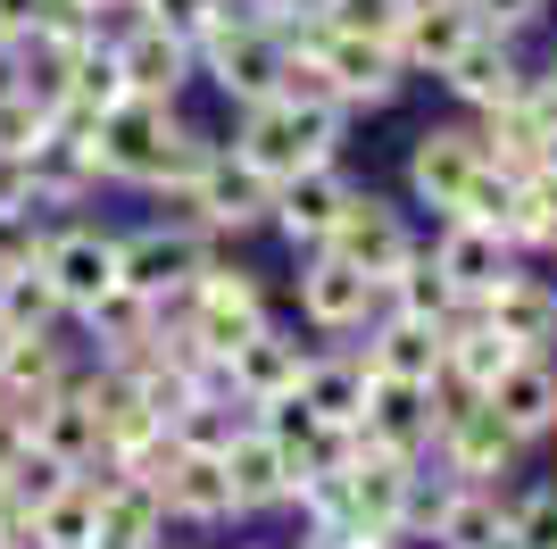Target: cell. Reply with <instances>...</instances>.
<instances>
[{
  "mask_svg": "<svg viewBox=\"0 0 557 549\" xmlns=\"http://www.w3.org/2000/svg\"><path fill=\"white\" fill-rule=\"evenodd\" d=\"M216 134L191 125L184 100H116L109 117L92 125V159H100V183L109 192H150V200H175L200 167H209Z\"/></svg>",
  "mask_w": 557,
  "mask_h": 549,
  "instance_id": "1",
  "label": "cell"
},
{
  "mask_svg": "<svg viewBox=\"0 0 557 549\" xmlns=\"http://www.w3.org/2000/svg\"><path fill=\"white\" fill-rule=\"evenodd\" d=\"M166 317H175V333L191 342V358L225 366L233 350L258 333V325H275V292H267V274H258V267H242V258L216 251L209 274H200V283H191Z\"/></svg>",
  "mask_w": 557,
  "mask_h": 549,
  "instance_id": "2",
  "label": "cell"
},
{
  "mask_svg": "<svg viewBox=\"0 0 557 549\" xmlns=\"http://www.w3.org/2000/svg\"><path fill=\"white\" fill-rule=\"evenodd\" d=\"M342 134H349V117H325V109H292V100H250V109H233V134L225 150L233 159H250L267 183H292L308 175V167H333L342 159Z\"/></svg>",
  "mask_w": 557,
  "mask_h": 549,
  "instance_id": "3",
  "label": "cell"
},
{
  "mask_svg": "<svg viewBox=\"0 0 557 549\" xmlns=\"http://www.w3.org/2000/svg\"><path fill=\"white\" fill-rule=\"evenodd\" d=\"M524 457L533 450H524L474 391L433 383V457H424V466L442 483H491V491H508V483L524 475Z\"/></svg>",
  "mask_w": 557,
  "mask_h": 549,
  "instance_id": "4",
  "label": "cell"
},
{
  "mask_svg": "<svg viewBox=\"0 0 557 549\" xmlns=\"http://www.w3.org/2000/svg\"><path fill=\"white\" fill-rule=\"evenodd\" d=\"M209 258H216L209 233L159 208V217H141V225L116 233V292L150 300V308H175V300H184L200 274H209Z\"/></svg>",
  "mask_w": 557,
  "mask_h": 549,
  "instance_id": "5",
  "label": "cell"
},
{
  "mask_svg": "<svg viewBox=\"0 0 557 549\" xmlns=\"http://www.w3.org/2000/svg\"><path fill=\"white\" fill-rule=\"evenodd\" d=\"M166 217H184V225H200L225 251V242H250V233H267V208H275V183L258 175L250 159H233L225 142L209 150V167L175 192V200H159Z\"/></svg>",
  "mask_w": 557,
  "mask_h": 549,
  "instance_id": "6",
  "label": "cell"
},
{
  "mask_svg": "<svg viewBox=\"0 0 557 549\" xmlns=\"http://www.w3.org/2000/svg\"><path fill=\"white\" fill-rule=\"evenodd\" d=\"M191 68H200V84L225 100V109H250V100H267L275 91V68H283V34L258 17H216L200 42H191Z\"/></svg>",
  "mask_w": 557,
  "mask_h": 549,
  "instance_id": "7",
  "label": "cell"
},
{
  "mask_svg": "<svg viewBox=\"0 0 557 549\" xmlns=\"http://www.w3.org/2000/svg\"><path fill=\"white\" fill-rule=\"evenodd\" d=\"M483 134H474V117H433V125H417V142H408V208H424L433 225H449L466 208V183L483 175Z\"/></svg>",
  "mask_w": 557,
  "mask_h": 549,
  "instance_id": "8",
  "label": "cell"
},
{
  "mask_svg": "<svg viewBox=\"0 0 557 549\" xmlns=\"http://www.w3.org/2000/svg\"><path fill=\"white\" fill-rule=\"evenodd\" d=\"M325 251L342 258V267H358V274L374 283V292H383V283H392V274H399L408 258L424 251V233H417V208H408V200H392V192H367V183H358Z\"/></svg>",
  "mask_w": 557,
  "mask_h": 549,
  "instance_id": "9",
  "label": "cell"
},
{
  "mask_svg": "<svg viewBox=\"0 0 557 549\" xmlns=\"http://www.w3.org/2000/svg\"><path fill=\"white\" fill-rule=\"evenodd\" d=\"M42 283L59 292V308H67V325L84 317V308H100V300L116 292V225H100V217H59V225L42 233Z\"/></svg>",
  "mask_w": 557,
  "mask_h": 549,
  "instance_id": "10",
  "label": "cell"
},
{
  "mask_svg": "<svg viewBox=\"0 0 557 549\" xmlns=\"http://www.w3.org/2000/svg\"><path fill=\"white\" fill-rule=\"evenodd\" d=\"M292 317H300L317 342H358V333L383 317V292H374L358 267H342L333 251H317L292 274Z\"/></svg>",
  "mask_w": 557,
  "mask_h": 549,
  "instance_id": "11",
  "label": "cell"
},
{
  "mask_svg": "<svg viewBox=\"0 0 557 549\" xmlns=\"http://www.w3.org/2000/svg\"><path fill=\"white\" fill-rule=\"evenodd\" d=\"M308 50H317V68L333 75V100H342L349 117L392 109L399 91L417 84V75L399 68V50H392V42H374V34H325V25H308Z\"/></svg>",
  "mask_w": 557,
  "mask_h": 549,
  "instance_id": "12",
  "label": "cell"
},
{
  "mask_svg": "<svg viewBox=\"0 0 557 549\" xmlns=\"http://www.w3.org/2000/svg\"><path fill=\"white\" fill-rule=\"evenodd\" d=\"M433 84L449 91L458 117H491V109H508V100L533 91V59H524V42H508V34H474Z\"/></svg>",
  "mask_w": 557,
  "mask_h": 549,
  "instance_id": "13",
  "label": "cell"
},
{
  "mask_svg": "<svg viewBox=\"0 0 557 549\" xmlns=\"http://www.w3.org/2000/svg\"><path fill=\"white\" fill-rule=\"evenodd\" d=\"M474 317H483L499 342H516L524 358H557V274L524 258L516 274H499V283L474 300Z\"/></svg>",
  "mask_w": 557,
  "mask_h": 549,
  "instance_id": "14",
  "label": "cell"
},
{
  "mask_svg": "<svg viewBox=\"0 0 557 549\" xmlns=\"http://www.w3.org/2000/svg\"><path fill=\"white\" fill-rule=\"evenodd\" d=\"M424 258L442 267V283H449V300H458V308H474V300H483L499 274L524 267V251H516L508 233H499V225H474V217L433 225V233H424Z\"/></svg>",
  "mask_w": 557,
  "mask_h": 549,
  "instance_id": "15",
  "label": "cell"
},
{
  "mask_svg": "<svg viewBox=\"0 0 557 549\" xmlns=\"http://www.w3.org/2000/svg\"><path fill=\"white\" fill-rule=\"evenodd\" d=\"M433 475V466H424ZM417 533L442 549H508V491L491 483H424V508H417Z\"/></svg>",
  "mask_w": 557,
  "mask_h": 549,
  "instance_id": "16",
  "label": "cell"
},
{
  "mask_svg": "<svg viewBox=\"0 0 557 549\" xmlns=\"http://www.w3.org/2000/svg\"><path fill=\"white\" fill-rule=\"evenodd\" d=\"M349 192H358V175H349L342 159H333V167H308V175L275 183V208H267V233H283V242H292L300 258H317V251L333 242V225H342Z\"/></svg>",
  "mask_w": 557,
  "mask_h": 549,
  "instance_id": "17",
  "label": "cell"
},
{
  "mask_svg": "<svg viewBox=\"0 0 557 549\" xmlns=\"http://www.w3.org/2000/svg\"><path fill=\"white\" fill-rule=\"evenodd\" d=\"M300 366H308V342H300V325H258L250 342L233 350L225 366H216V375H225V391L233 400H242V408H275V400H292V383H300Z\"/></svg>",
  "mask_w": 557,
  "mask_h": 549,
  "instance_id": "18",
  "label": "cell"
},
{
  "mask_svg": "<svg viewBox=\"0 0 557 549\" xmlns=\"http://www.w3.org/2000/svg\"><path fill=\"white\" fill-rule=\"evenodd\" d=\"M358 441L383 457H433V391L424 383H392V375H367V408H358Z\"/></svg>",
  "mask_w": 557,
  "mask_h": 549,
  "instance_id": "19",
  "label": "cell"
},
{
  "mask_svg": "<svg viewBox=\"0 0 557 549\" xmlns=\"http://www.w3.org/2000/svg\"><path fill=\"white\" fill-rule=\"evenodd\" d=\"M150 500L166 508V525H184V533L242 525V516H233V491H225V466H216V457H191V450H175L159 475H150Z\"/></svg>",
  "mask_w": 557,
  "mask_h": 549,
  "instance_id": "20",
  "label": "cell"
},
{
  "mask_svg": "<svg viewBox=\"0 0 557 549\" xmlns=\"http://www.w3.org/2000/svg\"><path fill=\"white\" fill-rule=\"evenodd\" d=\"M292 400L317 425H333V434H358V408H367V358H358V342H317L300 383H292Z\"/></svg>",
  "mask_w": 557,
  "mask_h": 549,
  "instance_id": "21",
  "label": "cell"
},
{
  "mask_svg": "<svg viewBox=\"0 0 557 549\" xmlns=\"http://www.w3.org/2000/svg\"><path fill=\"white\" fill-rule=\"evenodd\" d=\"M216 466H225V491H233V516H242V525L292 508V466H283V450L258 434V425H242V434L216 450Z\"/></svg>",
  "mask_w": 557,
  "mask_h": 549,
  "instance_id": "22",
  "label": "cell"
},
{
  "mask_svg": "<svg viewBox=\"0 0 557 549\" xmlns=\"http://www.w3.org/2000/svg\"><path fill=\"white\" fill-rule=\"evenodd\" d=\"M474 34H483V25H474L466 0H408L399 25H392V50H399V68H408V75H442Z\"/></svg>",
  "mask_w": 557,
  "mask_h": 549,
  "instance_id": "23",
  "label": "cell"
},
{
  "mask_svg": "<svg viewBox=\"0 0 557 549\" xmlns=\"http://www.w3.org/2000/svg\"><path fill=\"white\" fill-rule=\"evenodd\" d=\"M483 408L499 416L524 450H549L557 441V358H516L508 375L483 391Z\"/></svg>",
  "mask_w": 557,
  "mask_h": 549,
  "instance_id": "24",
  "label": "cell"
},
{
  "mask_svg": "<svg viewBox=\"0 0 557 549\" xmlns=\"http://www.w3.org/2000/svg\"><path fill=\"white\" fill-rule=\"evenodd\" d=\"M84 483H92V500H100V533H92V549H159V541H166V508L150 500V483L116 475L109 457H100Z\"/></svg>",
  "mask_w": 557,
  "mask_h": 549,
  "instance_id": "25",
  "label": "cell"
},
{
  "mask_svg": "<svg viewBox=\"0 0 557 549\" xmlns=\"http://www.w3.org/2000/svg\"><path fill=\"white\" fill-rule=\"evenodd\" d=\"M474 134H483V159L499 167V175H516V183L557 159V117L541 109L533 91L508 100V109H491V117H474Z\"/></svg>",
  "mask_w": 557,
  "mask_h": 549,
  "instance_id": "26",
  "label": "cell"
},
{
  "mask_svg": "<svg viewBox=\"0 0 557 549\" xmlns=\"http://www.w3.org/2000/svg\"><path fill=\"white\" fill-rule=\"evenodd\" d=\"M358 358H367V375H392V383H442V325L424 317H374L367 333H358Z\"/></svg>",
  "mask_w": 557,
  "mask_h": 549,
  "instance_id": "27",
  "label": "cell"
},
{
  "mask_svg": "<svg viewBox=\"0 0 557 549\" xmlns=\"http://www.w3.org/2000/svg\"><path fill=\"white\" fill-rule=\"evenodd\" d=\"M116 75H125V91H134V100H184V91L200 84V68H191V42L159 34L150 17H141L125 42H116Z\"/></svg>",
  "mask_w": 557,
  "mask_h": 549,
  "instance_id": "28",
  "label": "cell"
},
{
  "mask_svg": "<svg viewBox=\"0 0 557 549\" xmlns=\"http://www.w3.org/2000/svg\"><path fill=\"white\" fill-rule=\"evenodd\" d=\"M84 342L67 333H34V342H9V358H0V400H17V408H34V400H50V391H67L75 375H84Z\"/></svg>",
  "mask_w": 557,
  "mask_h": 549,
  "instance_id": "29",
  "label": "cell"
},
{
  "mask_svg": "<svg viewBox=\"0 0 557 549\" xmlns=\"http://www.w3.org/2000/svg\"><path fill=\"white\" fill-rule=\"evenodd\" d=\"M34 450H50L59 466H75V475H92V466H100V416H92L84 375H75L67 391L34 400Z\"/></svg>",
  "mask_w": 557,
  "mask_h": 549,
  "instance_id": "30",
  "label": "cell"
},
{
  "mask_svg": "<svg viewBox=\"0 0 557 549\" xmlns=\"http://www.w3.org/2000/svg\"><path fill=\"white\" fill-rule=\"evenodd\" d=\"M516 358H524V350H516V342H499V333H491V325L474 317V308H458V317L442 325V383L474 391V400H483V391L499 383V375H508Z\"/></svg>",
  "mask_w": 557,
  "mask_h": 549,
  "instance_id": "31",
  "label": "cell"
},
{
  "mask_svg": "<svg viewBox=\"0 0 557 549\" xmlns=\"http://www.w3.org/2000/svg\"><path fill=\"white\" fill-rule=\"evenodd\" d=\"M242 425H250V408H242V400L225 391V375L191 383L184 400L166 408V441H175V450H191V457H216L233 434H242Z\"/></svg>",
  "mask_w": 557,
  "mask_h": 549,
  "instance_id": "32",
  "label": "cell"
},
{
  "mask_svg": "<svg viewBox=\"0 0 557 549\" xmlns=\"http://www.w3.org/2000/svg\"><path fill=\"white\" fill-rule=\"evenodd\" d=\"M92 533H100V500H92V483H84V475L17 516V541L25 549H92Z\"/></svg>",
  "mask_w": 557,
  "mask_h": 549,
  "instance_id": "33",
  "label": "cell"
},
{
  "mask_svg": "<svg viewBox=\"0 0 557 549\" xmlns=\"http://www.w3.org/2000/svg\"><path fill=\"white\" fill-rule=\"evenodd\" d=\"M0 333H9V342H34V333H67V308H59V292L42 283V267L0 274Z\"/></svg>",
  "mask_w": 557,
  "mask_h": 549,
  "instance_id": "34",
  "label": "cell"
},
{
  "mask_svg": "<svg viewBox=\"0 0 557 549\" xmlns=\"http://www.w3.org/2000/svg\"><path fill=\"white\" fill-rule=\"evenodd\" d=\"M383 317H424V325H449L458 317V300H449V283H442V267L433 258H408V267L383 283Z\"/></svg>",
  "mask_w": 557,
  "mask_h": 549,
  "instance_id": "35",
  "label": "cell"
},
{
  "mask_svg": "<svg viewBox=\"0 0 557 549\" xmlns=\"http://www.w3.org/2000/svg\"><path fill=\"white\" fill-rule=\"evenodd\" d=\"M508 541L516 549H557V475H533L508 491Z\"/></svg>",
  "mask_w": 557,
  "mask_h": 549,
  "instance_id": "36",
  "label": "cell"
},
{
  "mask_svg": "<svg viewBox=\"0 0 557 549\" xmlns=\"http://www.w3.org/2000/svg\"><path fill=\"white\" fill-rule=\"evenodd\" d=\"M408 0H317V25L325 34H374V42H392V25Z\"/></svg>",
  "mask_w": 557,
  "mask_h": 549,
  "instance_id": "37",
  "label": "cell"
},
{
  "mask_svg": "<svg viewBox=\"0 0 557 549\" xmlns=\"http://www.w3.org/2000/svg\"><path fill=\"white\" fill-rule=\"evenodd\" d=\"M42 125H50V100L42 91H0V150H9V159H25V150H34V142H42Z\"/></svg>",
  "mask_w": 557,
  "mask_h": 549,
  "instance_id": "38",
  "label": "cell"
},
{
  "mask_svg": "<svg viewBox=\"0 0 557 549\" xmlns=\"http://www.w3.org/2000/svg\"><path fill=\"white\" fill-rule=\"evenodd\" d=\"M466 9H474L483 34H508V42H524V34L549 25V0H466Z\"/></svg>",
  "mask_w": 557,
  "mask_h": 549,
  "instance_id": "39",
  "label": "cell"
},
{
  "mask_svg": "<svg viewBox=\"0 0 557 549\" xmlns=\"http://www.w3.org/2000/svg\"><path fill=\"white\" fill-rule=\"evenodd\" d=\"M67 483H75V466H59L50 450H25L17 466H9V491H17V508L50 500V491H67Z\"/></svg>",
  "mask_w": 557,
  "mask_h": 549,
  "instance_id": "40",
  "label": "cell"
},
{
  "mask_svg": "<svg viewBox=\"0 0 557 549\" xmlns=\"http://www.w3.org/2000/svg\"><path fill=\"white\" fill-rule=\"evenodd\" d=\"M42 233H50V217H0V274H17V267H34L42 258Z\"/></svg>",
  "mask_w": 557,
  "mask_h": 549,
  "instance_id": "41",
  "label": "cell"
},
{
  "mask_svg": "<svg viewBox=\"0 0 557 549\" xmlns=\"http://www.w3.org/2000/svg\"><path fill=\"white\" fill-rule=\"evenodd\" d=\"M50 17H67V0H0V42H34Z\"/></svg>",
  "mask_w": 557,
  "mask_h": 549,
  "instance_id": "42",
  "label": "cell"
},
{
  "mask_svg": "<svg viewBox=\"0 0 557 549\" xmlns=\"http://www.w3.org/2000/svg\"><path fill=\"white\" fill-rule=\"evenodd\" d=\"M34 450V408H17V400H0V475L17 466V457Z\"/></svg>",
  "mask_w": 557,
  "mask_h": 549,
  "instance_id": "43",
  "label": "cell"
},
{
  "mask_svg": "<svg viewBox=\"0 0 557 549\" xmlns=\"http://www.w3.org/2000/svg\"><path fill=\"white\" fill-rule=\"evenodd\" d=\"M25 208H34V167L0 150V217H25ZM34 217H42V208H34Z\"/></svg>",
  "mask_w": 557,
  "mask_h": 549,
  "instance_id": "44",
  "label": "cell"
},
{
  "mask_svg": "<svg viewBox=\"0 0 557 549\" xmlns=\"http://www.w3.org/2000/svg\"><path fill=\"white\" fill-rule=\"evenodd\" d=\"M533 100H541V109L557 117V50H549V59H541V68H533Z\"/></svg>",
  "mask_w": 557,
  "mask_h": 549,
  "instance_id": "45",
  "label": "cell"
},
{
  "mask_svg": "<svg viewBox=\"0 0 557 549\" xmlns=\"http://www.w3.org/2000/svg\"><path fill=\"white\" fill-rule=\"evenodd\" d=\"M17 84H25V50L0 42V91H17Z\"/></svg>",
  "mask_w": 557,
  "mask_h": 549,
  "instance_id": "46",
  "label": "cell"
},
{
  "mask_svg": "<svg viewBox=\"0 0 557 549\" xmlns=\"http://www.w3.org/2000/svg\"><path fill=\"white\" fill-rule=\"evenodd\" d=\"M541 267H549V274H557V242H549V251H541Z\"/></svg>",
  "mask_w": 557,
  "mask_h": 549,
  "instance_id": "47",
  "label": "cell"
},
{
  "mask_svg": "<svg viewBox=\"0 0 557 549\" xmlns=\"http://www.w3.org/2000/svg\"><path fill=\"white\" fill-rule=\"evenodd\" d=\"M0 549H25V541H17V533H0Z\"/></svg>",
  "mask_w": 557,
  "mask_h": 549,
  "instance_id": "48",
  "label": "cell"
},
{
  "mask_svg": "<svg viewBox=\"0 0 557 549\" xmlns=\"http://www.w3.org/2000/svg\"><path fill=\"white\" fill-rule=\"evenodd\" d=\"M159 549H191V541H159Z\"/></svg>",
  "mask_w": 557,
  "mask_h": 549,
  "instance_id": "49",
  "label": "cell"
},
{
  "mask_svg": "<svg viewBox=\"0 0 557 549\" xmlns=\"http://www.w3.org/2000/svg\"><path fill=\"white\" fill-rule=\"evenodd\" d=\"M0 358H9V333H0Z\"/></svg>",
  "mask_w": 557,
  "mask_h": 549,
  "instance_id": "50",
  "label": "cell"
}]
</instances>
